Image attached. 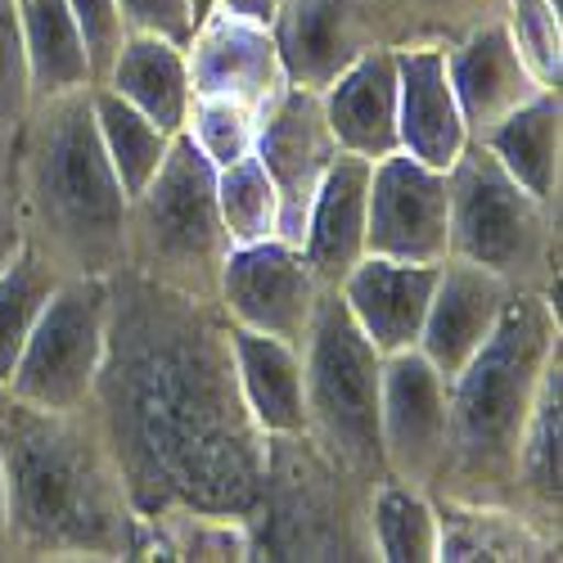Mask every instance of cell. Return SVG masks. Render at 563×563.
Wrapping results in <instances>:
<instances>
[{"mask_svg": "<svg viewBox=\"0 0 563 563\" xmlns=\"http://www.w3.org/2000/svg\"><path fill=\"white\" fill-rule=\"evenodd\" d=\"M27 249L55 275L126 266V190L100 145L90 86L36 100L14 131Z\"/></svg>", "mask_w": 563, "mask_h": 563, "instance_id": "obj_4", "label": "cell"}, {"mask_svg": "<svg viewBox=\"0 0 563 563\" xmlns=\"http://www.w3.org/2000/svg\"><path fill=\"white\" fill-rule=\"evenodd\" d=\"M64 275H55L32 249H23L5 271H0V388H5L10 369L32 334V324L41 316V307L51 302L55 285Z\"/></svg>", "mask_w": 563, "mask_h": 563, "instance_id": "obj_33", "label": "cell"}, {"mask_svg": "<svg viewBox=\"0 0 563 563\" xmlns=\"http://www.w3.org/2000/svg\"><path fill=\"white\" fill-rule=\"evenodd\" d=\"M104 86L118 90L126 104H135L145 118H154L163 131L180 135L185 113H190V64L185 45L150 32H126L122 51L113 55Z\"/></svg>", "mask_w": 563, "mask_h": 563, "instance_id": "obj_26", "label": "cell"}, {"mask_svg": "<svg viewBox=\"0 0 563 563\" xmlns=\"http://www.w3.org/2000/svg\"><path fill=\"white\" fill-rule=\"evenodd\" d=\"M446 257L492 271L514 294H559V203L528 195L478 140L446 167Z\"/></svg>", "mask_w": 563, "mask_h": 563, "instance_id": "obj_7", "label": "cell"}, {"mask_svg": "<svg viewBox=\"0 0 563 563\" xmlns=\"http://www.w3.org/2000/svg\"><path fill=\"white\" fill-rule=\"evenodd\" d=\"M27 109H32V81L19 36V10L14 0H0V135L19 131Z\"/></svg>", "mask_w": 563, "mask_h": 563, "instance_id": "obj_36", "label": "cell"}, {"mask_svg": "<svg viewBox=\"0 0 563 563\" xmlns=\"http://www.w3.org/2000/svg\"><path fill=\"white\" fill-rule=\"evenodd\" d=\"M126 496L145 519H249L266 468V433L240 393L221 302L109 275V334L90 393Z\"/></svg>", "mask_w": 563, "mask_h": 563, "instance_id": "obj_1", "label": "cell"}, {"mask_svg": "<svg viewBox=\"0 0 563 563\" xmlns=\"http://www.w3.org/2000/svg\"><path fill=\"white\" fill-rule=\"evenodd\" d=\"M5 519H10V496H5V464H0V559H10V545H5Z\"/></svg>", "mask_w": 563, "mask_h": 563, "instance_id": "obj_41", "label": "cell"}, {"mask_svg": "<svg viewBox=\"0 0 563 563\" xmlns=\"http://www.w3.org/2000/svg\"><path fill=\"white\" fill-rule=\"evenodd\" d=\"M217 10L240 14V19H253V23H266V27H271V19H275V10H279V0H217Z\"/></svg>", "mask_w": 563, "mask_h": 563, "instance_id": "obj_40", "label": "cell"}, {"mask_svg": "<svg viewBox=\"0 0 563 563\" xmlns=\"http://www.w3.org/2000/svg\"><path fill=\"white\" fill-rule=\"evenodd\" d=\"M230 234L217 212V167L176 135L167 158L140 195L126 199V266L163 289L217 302V279L230 257Z\"/></svg>", "mask_w": 563, "mask_h": 563, "instance_id": "obj_6", "label": "cell"}, {"mask_svg": "<svg viewBox=\"0 0 563 563\" xmlns=\"http://www.w3.org/2000/svg\"><path fill=\"white\" fill-rule=\"evenodd\" d=\"M104 334H109V275H64L32 324V334L5 379V393L51 410L90 406L96 374L104 361Z\"/></svg>", "mask_w": 563, "mask_h": 563, "instance_id": "obj_9", "label": "cell"}, {"mask_svg": "<svg viewBox=\"0 0 563 563\" xmlns=\"http://www.w3.org/2000/svg\"><path fill=\"white\" fill-rule=\"evenodd\" d=\"M369 492L311 433L266 438L262 487L249 509V559L257 563H369Z\"/></svg>", "mask_w": 563, "mask_h": 563, "instance_id": "obj_5", "label": "cell"}, {"mask_svg": "<svg viewBox=\"0 0 563 563\" xmlns=\"http://www.w3.org/2000/svg\"><path fill=\"white\" fill-rule=\"evenodd\" d=\"M27 249L23 199H19V140L0 135V271Z\"/></svg>", "mask_w": 563, "mask_h": 563, "instance_id": "obj_38", "label": "cell"}, {"mask_svg": "<svg viewBox=\"0 0 563 563\" xmlns=\"http://www.w3.org/2000/svg\"><path fill=\"white\" fill-rule=\"evenodd\" d=\"M369 537L379 563H438V500L397 478L374 483Z\"/></svg>", "mask_w": 563, "mask_h": 563, "instance_id": "obj_30", "label": "cell"}, {"mask_svg": "<svg viewBox=\"0 0 563 563\" xmlns=\"http://www.w3.org/2000/svg\"><path fill=\"white\" fill-rule=\"evenodd\" d=\"M563 541L509 505L438 500V563H559Z\"/></svg>", "mask_w": 563, "mask_h": 563, "instance_id": "obj_23", "label": "cell"}, {"mask_svg": "<svg viewBox=\"0 0 563 563\" xmlns=\"http://www.w3.org/2000/svg\"><path fill=\"white\" fill-rule=\"evenodd\" d=\"M118 14L126 32H150V36H167L180 45L195 32L190 0H118Z\"/></svg>", "mask_w": 563, "mask_h": 563, "instance_id": "obj_39", "label": "cell"}, {"mask_svg": "<svg viewBox=\"0 0 563 563\" xmlns=\"http://www.w3.org/2000/svg\"><path fill=\"white\" fill-rule=\"evenodd\" d=\"M442 55H446V77L455 90L460 118L468 126V140H483L500 118H509L541 90L537 77L523 68L500 19L455 36L451 45H442Z\"/></svg>", "mask_w": 563, "mask_h": 563, "instance_id": "obj_16", "label": "cell"}, {"mask_svg": "<svg viewBox=\"0 0 563 563\" xmlns=\"http://www.w3.org/2000/svg\"><path fill=\"white\" fill-rule=\"evenodd\" d=\"M10 559H140L145 532L90 406L51 410L0 388Z\"/></svg>", "mask_w": 563, "mask_h": 563, "instance_id": "obj_2", "label": "cell"}, {"mask_svg": "<svg viewBox=\"0 0 563 563\" xmlns=\"http://www.w3.org/2000/svg\"><path fill=\"white\" fill-rule=\"evenodd\" d=\"M369 45H451L500 19L505 0H347Z\"/></svg>", "mask_w": 563, "mask_h": 563, "instance_id": "obj_28", "label": "cell"}, {"mask_svg": "<svg viewBox=\"0 0 563 563\" xmlns=\"http://www.w3.org/2000/svg\"><path fill=\"white\" fill-rule=\"evenodd\" d=\"M446 388L451 379L419 352L384 356V393H379V438H384V474L429 492L446 446Z\"/></svg>", "mask_w": 563, "mask_h": 563, "instance_id": "obj_13", "label": "cell"}, {"mask_svg": "<svg viewBox=\"0 0 563 563\" xmlns=\"http://www.w3.org/2000/svg\"><path fill=\"white\" fill-rule=\"evenodd\" d=\"M185 64H190V96L234 100L253 113H262L289 86L271 27L225 10L195 23L185 41Z\"/></svg>", "mask_w": 563, "mask_h": 563, "instance_id": "obj_14", "label": "cell"}, {"mask_svg": "<svg viewBox=\"0 0 563 563\" xmlns=\"http://www.w3.org/2000/svg\"><path fill=\"white\" fill-rule=\"evenodd\" d=\"M320 294L324 289L311 275L302 249H294L285 240L234 244L221 266V279H217V302L230 324L271 334L294 347H302V339L311 330Z\"/></svg>", "mask_w": 563, "mask_h": 563, "instance_id": "obj_11", "label": "cell"}, {"mask_svg": "<svg viewBox=\"0 0 563 563\" xmlns=\"http://www.w3.org/2000/svg\"><path fill=\"white\" fill-rule=\"evenodd\" d=\"M554 356H563L559 294H514L492 339L451 374L433 500L509 505L514 460Z\"/></svg>", "mask_w": 563, "mask_h": 563, "instance_id": "obj_3", "label": "cell"}, {"mask_svg": "<svg viewBox=\"0 0 563 563\" xmlns=\"http://www.w3.org/2000/svg\"><path fill=\"white\" fill-rule=\"evenodd\" d=\"M145 545L140 559H180V563H244L249 559V523L230 514H158L140 523Z\"/></svg>", "mask_w": 563, "mask_h": 563, "instance_id": "obj_31", "label": "cell"}, {"mask_svg": "<svg viewBox=\"0 0 563 563\" xmlns=\"http://www.w3.org/2000/svg\"><path fill=\"white\" fill-rule=\"evenodd\" d=\"M478 145L523 185L528 195L559 203L563 190V90L541 86L509 118H500Z\"/></svg>", "mask_w": 563, "mask_h": 563, "instance_id": "obj_24", "label": "cell"}, {"mask_svg": "<svg viewBox=\"0 0 563 563\" xmlns=\"http://www.w3.org/2000/svg\"><path fill=\"white\" fill-rule=\"evenodd\" d=\"M320 109L330 122L343 154L384 158L397 154V51L393 45H369L356 55L330 86L320 90Z\"/></svg>", "mask_w": 563, "mask_h": 563, "instance_id": "obj_19", "label": "cell"}, {"mask_svg": "<svg viewBox=\"0 0 563 563\" xmlns=\"http://www.w3.org/2000/svg\"><path fill=\"white\" fill-rule=\"evenodd\" d=\"M365 195H369V158L339 150L307 208L302 244H298L311 275L320 279V289H339L343 275L365 257Z\"/></svg>", "mask_w": 563, "mask_h": 563, "instance_id": "obj_20", "label": "cell"}, {"mask_svg": "<svg viewBox=\"0 0 563 563\" xmlns=\"http://www.w3.org/2000/svg\"><path fill=\"white\" fill-rule=\"evenodd\" d=\"M253 154L266 167L275 199H279V240L285 244H302V225H307V208L320 190L324 172L339 158V140L324 122L320 109V90L307 86H285L279 96L262 109L257 118V140Z\"/></svg>", "mask_w": 563, "mask_h": 563, "instance_id": "obj_12", "label": "cell"}, {"mask_svg": "<svg viewBox=\"0 0 563 563\" xmlns=\"http://www.w3.org/2000/svg\"><path fill=\"white\" fill-rule=\"evenodd\" d=\"M68 10L77 19V32L86 41V59H90V77L104 81L113 55L122 51V14H118V0H68Z\"/></svg>", "mask_w": 563, "mask_h": 563, "instance_id": "obj_37", "label": "cell"}, {"mask_svg": "<svg viewBox=\"0 0 563 563\" xmlns=\"http://www.w3.org/2000/svg\"><path fill=\"white\" fill-rule=\"evenodd\" d=\"M14 10H19V36L27 55L32 104L96 86L90 59H86V41L77 32L68 0H14Z\"/></svg>", "mask_w": 563, "mask_h": 563, "instance_id": "obj_27", "label": "cell"}, {"mask_svg": "<svg viewBox=\"0 0 563 563\" xmlns=\"http://www.w3.org/2000/svg\"><path fill=\"white\" fill-rule=\"evenodd\" d=\"M509 505L523 519L563 541V356L550 361L541 393L532 401L528 429L519 442V460H514V496Z\"/></svg>", "mask_w": 563, "mask_h": 563, "instance_id": "obj_22", "label": "cell"}, {"mask_svg": "<svg viewBox=\"0 0 563 563\" xmlns=\"http://www.w3.org/2000/svg\"><path fill=\"white\" fill-rule=\"evenodd\" d=\"M217 212L230 244H262L279 240V199L257 154L217 167Z\"/></svg>", "mask_w": 563, "mask_h": 563, "instance_id": "obj_32", "label": "cell"}, {"mask_svg": "<svg viewBox=\"0 0 563 563\" xmlns=\"http://www.w3.org/2000/svg\"><path fill=\"white\" fill-rule=\"evenodd\" d=\"M379 393L384 356L356 330L339 289H324L316 320L302 339V406L311 442L347 464L356 478L384 483V438H379Z\"/></svg>", "mask_w": 563, "mask_h": 563, "instance_id": "obj_8", "label": "cell"}, {"mask_svg": "<svg viewBox=\"0 0 563 563\" xmlns=\"http://www.w3.org/2000/svg\"><path fill=\"white\" fill-rule=\"evenodd\" d=\"M438 285V266L424 262H393V257H361L339 285V298L356 330L374 343L379 356L406 352L419 343L424 311Z\"/></svg>", "mask_w": 563, "mask_h": 563, "instance_id": "obj_17", "label": "cell"}, {"mask_svg": "<svg viewBox=\"0 0 563 563\" xmlns=\"http://www.w3.org/2000/svg\"><path fill=\"white\" fill-rule=\"evenodd\" d=\"M271 36L285 77L307 90H324L356 55L369 51L347 0H279Z\"/></svg>", "mask_w": 563, "mask_h": 563, "instance_id": "obj_21", "label": "cell"}, {"mask_svg": "<svg viewBox=\"0 0 563 563\" xmlns=\"http://www.w3.org/2000/svg\"><path fill=\"white\" fill-rule=\"evenodd\" d=\"M397 140L401 154L438 172H446L468 145L442 45H397Z\"/></svg>", "mask_w": 563, "mask_h": 563, "instance_id": "obj_18", "label": "cell"}, {"mask_svg": "<svg viewBox=\"0 0 563 563\" xmlns=\"http://www.w3.org/2000/svg\"><path fill=\"white\" fill-rule=\"evenodd\" d=\"M509 298H514V289L505 279H496L492 271L464 262V257L438 262V285H433L424 330H419L415 347L451 379V374H460V365L492 339Z\"/></svg>", "mask_w": 563, "mask_h": 563, "instance_id": "obj_15", "label": "cell"}, {"mask_svg": "<svg viewBox=\"0 0 563 563\" xmlns=\"http://www.w3.org/2000/svg\"><path fill=\"white\" fill-rule=\"evenodd\" d=\"M500 23L537 86L563 90V14L550 0H505Z\"/></svg>", "mask_w": 563, "mask_h": 563, "instance_id": "obj_34", "label": "cell"}, {"mask_svg": "<svg viewBox=\"0 0 563 563\" xmlns=\"http://www.w3.org/2000/svg\"><path fill=\"white\" fill-rule=\"evenodd\" d=\"M90 113H96V131H100V145L122 180L126 199L140 195L150 185V176L158 172V163L172 150V131H163L154 118H145L135 104H126L118 90H109L104 81L90 86Z\"/></svg>", "mask_w": 563, "mask_h": 563, "instance_id": "obj_29", "label": "cell"}, {"mask_svg": "<svg viewBox=\"0 0 563 563\" xmlns=\"http://www.w3.org/2000/svg\"><path fill=\"white\" fill-rule=\"evenodd\" d=\"M257 118L253 109L234 104V100H208V96H190V113H185V135L195 140V150L212 163V167H230L253 154L257 140Z\"/></svg>", "mask_w": 563, "mask_h": 563, "instance_id": "obj_35", "label": "cell"}, {"mask_svg": "<svg viewBox=\"0 0 563 563\" xmlns=\"http://www.w3.org/2000/svg\"><path fill=\"white\" fill-rule=\"evenodd\" d=\"M234 347V374H240V393L266 438L302 433L307 406H302V347L279 343L257 330L230 324Z\"/></svg>", "mask_w": 563, "mask_h": 563, "instance_id": "obj_25", "label": "cell"}, {"mask_svg": "<svg viewBox=\"0 0 563 563\" xmlns=\"http://www.w3.org/2000/svg\"><path fill=\"white\" fill-rule=\"evenodd\" d=\"M451 253V199L446 172L410 154H384L369 163L365 195V257L438 266Z\"/></svg>", "mask_w": 563, "mask_h": 563, "instance_id": "obj_10", "label": "cell"}, {"mask_svg": "<svg viewBox=\"0 0 563 563\" xmlns=\"http://www.w3.org/2000/svg\"><path fill=\"white\" fill-rule=\"evenodd\" d=\"M190 10H195V23H199L203 14H212V10H217V0H190Z\"/></svg>", "mask_w": 563, "mask_h": 563, "instance_id": "obj_42", "label": "cell"}]
</instances>
